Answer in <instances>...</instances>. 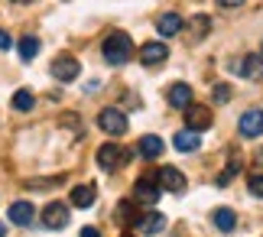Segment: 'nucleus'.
Instances as JSON below:
<instances>
[{
	"mask_svg": "<svg viewBox=\"0 0 263 237\" xmlns=\"http://www.w3.org/2000/svg\"><path fill=\"white\" fill-rule=\"evenodd\" d=\"M101 52H104V62L107 65H114V68H120V65H127L130 62V56H134V43H130V36L127 33H110L104 43H101Z\"/></svg>",
	"mask_w": 263,
	"mask_h": 237,
	"instance_id": "1",
	"label": "nucleus"
},
{
	"mask_svg": "<svg viewBox=\"0 0 263 237\" xmlns=\"http://www.w3.org/2000/svg\"><path fill=\"white\" fill-rule=\"evenodd\" d=\"M130 162V150L127 147H117V143H104V147H98V166L104 172H114L120 166H127Z\"/></svg>",
	"mask_w": 263,
	"mask_h": 237,
	"instance_id": "2",
	"label": "nucleus"
},
{
	"mask_svg": "<svg viewBox=\"0 0 263 237\" xmlns=\"http://www.w3.org/2000/svg\"><path fill=\"white\" fill-rule=\"evenodd\" d=\"M98 127L104 130V133H110V137H124L130 123H127V114L120 107H104L98 114Z\"/></svg>",
	"mask_w": 263,
	"mask_h": 237,
	"instance_id": "3",
	"label": "nucleus"
},
{
	"mask_svg": "<svg viewBox=\"0 0 263 237\" xmlns=\"http://www.w3.org/2000/svg\"><path fill=\"white\" fill-rule=\"evenodd\" d=\"M159 195H163V189H159L156 172H153V176L137 179V185H134V202H137V205H156Z\"/></svg>",
	"mask_w": 263,
	"mask_h": 237,
	"instance_id": "4",
	"label": "nucleus"
},
{
	"mask_svg": "<svg viewBox=\"0 0 263 237\" xmlns=\"http://www.w3.org/2000/svg\"><path fill=\"white\" fill-rule=\"evenodd\" d=\"M78 59L72 52H62V56H55L52 59V78H59L62 85H68V81H75L78 78Z\"/></svg>",
	"mask_w": 263,
	"mask_h": 237,
	"instance_id": "5",
	"label": "nucleus"
},
{
	"mask_svg": "<svg viewBox=\"0 0 263 237\" xmlns=\"http://www.w3.org/2000/svg\"><path fill=\"white\" fill-rule=\"evenodd\" d=\"M237 130H240V137H247V140L263 137V111H260V107L244 111V114H240V120H237Z\"/></svg>",
	"mask_w": 263,
	"mask_h": 237,
	"instance_id": "6",
	"label": "nucleus"
},
{
	"mask_svg": "<svg viewBox=\"0 0 263 237\" xmlns=\"http://www.w3.org/2000/svg\"><path fill=\"white\" fill-rule=\"evenodd\" d=\"M68 224V208L62 202H49L46 208H43V228H49V231H62Z\"/></svg>",
	"mask_w": 263,
	"mask_h": 237,
	"instance_id": "7",
	"label": "nucleus"
},
{
	"mask_svg": "<svg viewBox=\"0 0 263 237\" xmlns=\"http://www.w3.org/2000/svg\"><path fill=\"white\" fill-rule=\"evenodd\" d=\"M156 179H159V189H166V192H173V195H182V192H185V176H182L176 166L156 169Z\"/></svg>",
	"mask_w": 263,
	"mask_h": 237,
	"instance_id": "8",
	"label": "nucleus"
},
{
	"mask_svg": "<svg viewBox=\"0 0 263 237\" xmlns=\"http://www.w3.org/2000/svg\"><path fill=\"white\" fill-rule=\"evenodd\" d=\"M185 123H189V130H195V133L208 130L211 127V107H205V104H189L185 107Z\"/></svg>",
	"mask_w": 263,
	"mask_h": 237,
	"instance_id": "9",
	"label": "nucleus"
},
{
	"mask_svg": "<svg viewBox=\"0 0 263 237\" xmlns=\"http://www.w3.org/2000/svg\"><path fill=\"white\" fill-rule=\"evenodd\" d=\"M166 59H169V46L166 43H143V46H140V62H143L146 68L163 65Z\"/></svg>",
	"mask_w": 263,
	"mask_h": 237,
	"instance_id": "10",
	"label": "nucleus"
},
{
	"mask_svg": "<svg viewBox=\"0 0 263 237\" xmlns=\"http://www.w3.org/2000/svg\"><path fill=\"white\" fill-rule=\"evenodd\" d=\"M166 101H169L176 111H185L189 104H195V101H192V85H185V81H176V85H169Z\"/></svg>",
	"mask_w": 263,
	"mask_h": 237,
	"instance_id": "11",
	"label": "nucleus"
},
{
	"mask_svg": "<svg viewBox=\"0 0 263 237\" xmlns=\"http://www.w3.org/2000/svg\"><path fill=\"white\" fill-rule=\"evenodd\" d=\"M10 221H13V224H23V228H26V224H33L36 221V208H33V202H26V198H20V202H13V205H10Z\"/></svg>",
	"mask_w": 263,
	"mask_h": 237,
	"instance_id": "12",
	"label": "nucleus"
},
{
	"mask_svg": "<svg viewBox=\"0 0 263 237\" xmlns=\"http://www.w3.org/2000/svg\"><path fill=\"white\" fill-rule=\"evenodd\" d=\"M237 75L240 78H250V81H257V78H263V56H244L237 62Z\"/></svg>",
	"mask_w": 263,
	"mask_h": 237,
	"instance_id": "13",
	"label": "nucleus"
},
{
	"mask_svg": "<svg viewBox=\"0 0 263 237\" xmlns=\"http://www.w3.org/2000/svg\"><path fill=\"white\" fill-rule=\"evenodd\" d=\"M163 140H159L156 137V133H146V137H140V143H137V153H140V156H143V159H159V156H163Z\"/></svg>",
	"mask_w": 263,
	"mask_h": 237,
	"instance_id": "14",
	"label": "nucleus"
},
{
	"mask_svg": "<svg viewBox=\"0 0 263 237\" xmlns=\"http://www.w3.org/2000/svg\"><path fill=\"white\" fill-rule=\"evenodd\" d=\"M163 228H166V214H159V211H146V214L137 218V231L140 234H159Z\"/></svg>",
	"mask_w": 263,
	"mask_h": 237,
	"instance_id": "15",
	"label": "nucleus"
},
{
	"mask_svg": "<svg viewBox=\"0 0 263 237\" xmlns=\"http://www.w3.org/2000/svg\"><path fill=\"white\" fill-rule=\"evenodd\" d=\"M173 147H176L179 153H195V150L201 147V137H198L195 130H189V127H185V130H179L176 137H173Z\"/></svg>",
	"mask_w": 263,
	"mask_h": 237,
	"instance_id": "16",
	"label": "nucleus"
},
{
	"mask_svg": "<svg viewBox=\"0 0 263 237\" xmlns=\"http://www.w3.org/2000/svg\"><path fill=\"white\" fill-rule=\"evenodd\" d=\"M95 198H98V189L91 182L88 185H75V189H72V205H75V208H91Z\"/></svg>",
	"mask_w": 263,
	"mask_h": 237,
	"instance_id": "17",
	"label": "nucleus"
},
{
	"mask_svg": "<svg viewBox=\"0 0 263 237\" xmlns=\"http://www.w3.org/2000/svg\"><path fill=\"white\" fill-rule=\"evenodd\" d=\"M156 29H159V36H179L182 33V16L179 13H163V16H159L156 20Z\"/></svg>",
	"mask_w": 263,
	"mask_h": 237,
	"instance_id": "18",
	"label": "nucleus"
},
{
	"mask_svg": "<svg viewBox=\"0 0 263 237\" xmlns=\"http://www.w3.org/2000/svg\"><path fill=\"white\" fill-rule=\"evenodd\" d=\"M211 221H215V228L224 231V234H231V231L237 228V214L231 211V208H218L215 214H211Z\"/></svg>",
	"mask_w": 263,
	"mask_h": 237,
	"instance_id": "19",
	"label": "nucleus"
},
{
	"mask_svg": "<svg viewBox=\"0 0 263 237\" xmlns=\"http://www.w3.org/2000/svg\"><path fill=\"white\" fill-rule=\"evenodd\" d=\"M16 49H20V59H23V62H33V59L39 56V49H43V46H39V39H36V36H23V39L16 43Z\"/></svg>",
	"mask_w": 263,
	"mask_h": 237,
	"instance_id": "20",
	"label": "nucleus"
},
{
	"mask_svg": "<svg viewBox=\"0 0 263 237\" xmlns=\"http://www.w3.org/2000/svg\"><path fill=\"white\" fill-rule=\"evenodd\" d=\"M36 104V95L29 88H20L16 95H13V111H20V114H26V111H33Z\"/></svg>",
	"mask_w": 263,
	"mask_h": 237,
	"instance_id": "21",
	"label": "nucleus"
},
{
	"mask_svg": "<svg viewBox=\"0 0 263 237\" xmlns=\"http://www.w3.org/2000/svg\"><path fill=\"white\" fill-rule=\"evenodd\" d=\"M208 29H211V20H208L205 13H201V16H195V20H192V39H201V36H205V33H208Z\"/></svg>",
	"mask_w": 263,
	"mask_h": 237,
	"instance_id": "22",
	"label": "nucleus"
},
{
	"mask_svg": "<svg viewBox=\"0 0 263 237\" xmlns=\"http://www.w3.org/2000/svg\"><path fill=\"white\" fill-rule=\"evenodd\" d=\"M237 172H240V156H237V153H234V156H231V162H228V169H224V176L218 179V185H228L231 179L237 176Z\"/></svg>",
	"mask_w": 263,
	"mask_h": 237,
	"instance_id": "23",
	"label": "nucleus"
},
{
	"mask_svg": "<svg viewBox=\"0 0 263 237\" xmlns=\"http://www.w3.org/2000/svg\"><path fill=\"white\" fill-rule=\"evenodd\" d=\"M247 189H250V195H254V198H263V172H250Z\"/></svg>",
	"mask_w": 263,
	"mask_h": 237,
	"instance_id": "24",
	"label": "nucleus"
},
{
	"mask_svg": "<svg viewBox=\"0 0 263 237\" xmlns=\"http://www.w3.org/2000/svg\"><path fill=\"white\" fill-rule=\"evenodd\" d=\"M117 218H124V221H130V224H137V208H134V202H120V208H117Z\"/></svg>",
	"mask_w": 263,
	"mask_h": 237,
	"instance_id": "25",
	"label": "nucleus"
},
{
	"mask_svg": "<svg viewBox=\"0 0 263 237\" xmlns=\"http://www.w3.org/2000/svg\"><path fill=\"white\" fill-rule=\"evenodd\" d=\"M231 95H234V91H231V85H215V91H211V101H215V104H228Z\"/></svg>",
	"mask_w": 263,
	"mask_h": 237,
	"instance_id": "26",
	"label": "nucleus"
},
{
	"mask_svg": "<svg viewBox=\"0 0 263 237\" xmlns=\"http://www.w3.org/2000/svg\"><path fill=\"white\" fill-rule=\"evenodd\" d=\"M218 7L221 10H237V7H244V0H218Z\"/></svg>",
	"mask_w": 263,
	"mask_h": 237,
	"instance_id": "27",
	"label": "nucleus"
},
{
	"mask_svg": "<svg viewBox=\"0 0 263 237\" xmlns=\"http://www.w3.org/2000/svg\"><path fill=\"white\" fill-rule=\"evenodd\" d=\"M10 46H13V39H10V33H7V29H0V49H10Z\"/></svg>",
	"mask_w": 263,
	"mask_h": 237,
	"instance_id": "28",
	"label": "nucleus"
},
{
	"mask_svg": "<svg viewBox=\"0 0 263 237\" xmlns=\"http://www.w3.org/2000/svg\"><path fill=\"white\" fill-rule=\"evenodd\" d=\"M82 237H101L98 228H82Z\"/></svg>",
	"mask_w": 263,
	"mask_h": 237,
	"instance_id": "29",
	"label": "nucleus"
},
{
	"mask_svg": "<svg viewBox=\"0 0 263 237\" xmlns=\"http://www.w3.org/2000/svg\"><path fill=\"white\" fill-rule=\"evenodd\" d=\"M4 234H7V224H4V221H0V237H4Z\"/></svg>",
	"mask_w": 263,
	"mask_h": 237,
	"instance_id": "30",
	"label": "nucleus"
},
{
	"mask_svg": "<svg viewBox=\"0 0 263 237\" xmlns=\"http://www.w3.org/2000/svg\"><path fill=\"white\" fill-rule=\"evenodd\" d=\"M10 4H33V0H10Z\"/></svg>",
	"mask_w": 263,
	"mask_h": 237,
	"instance_id": "31",
	"label": "nucleus"
},
{
	"mask_svg": "<svg viewBox=\"0 0 263 237\" xmlns=\"http://www.w3.org/2000/svg\"><path fill=\"white\" fill-rule=\"evenodd\" d=\"M257 159H260V162H263V150H260V156H257Z\"/></svg>",
	"mask_w": 263,
	"mask_h": 237,
	"instance_id": "32",
	"label": "nucleus"
},
{
	"mask_svg": "<svg viewBox=\"0 0 263 237\" xmlns=\"http://www.w3.org/2000/svg\"><path fill=\"white\" fill-rule=\"evenodd\" d=\"M124 237H134V234H124Z\"/></svg>",
	"mask_w": 263,
	"mask_h": 237,
	"instance_id": "33",
	"label": "nucleus"
}]
</instances>
